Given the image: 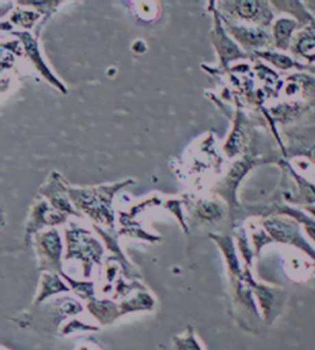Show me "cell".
Returning a JSON list of instances; mask_svg holds the SVG:
<instances>
[{
	"label": "cell",
	"instance_id": "6da1fadb",
	"mask_svg": "<svg viewBox=\"0 0 315 350\" xmlns=\"http://www.w3.org/2000/svg\"><path fill=\"white\" fill-rule=\"evenodd\" d=\"M293 29H294V23L291 20H281V21H279V24L276 26V37H277L279 46L288 42Z\"/></svg>",
	"mask_w": 315,
	"mask_h": 350
},
{
	"label": "cell",
	"instance_id": "7a4b0ae2",
	"mask_svg": "<svg viewBox=\"0 0 315 350\" xmlns=\"http://www.w3.org/2000/svg\"><path fill=\"white\" fill-rule=\"evenodd\" d=\"M293 211L292 214H293L294 217H297L298 220H299L301 223L303 224L304 228H305V231L308 232V235H310L315 241V219L308 217V215H305V214L301 213V211Z\"/></svg>",
	"mask_w": 315,
	"mask_h": 350
},
{
	"label": "cell",
	"instance_id": "3957f363",
	"mask_svg": "<svg viewBox=\"0 0 315 350\" xmlns=\"http://www.w3.org/2000/svg\"><path fill=\"white\" fill-rule=\"evenodd\" d=\"M257 10V4L256 3H242L239 6V12L242 14L244 16H251L254 15L255 12Z\"/></svg>",
	"mask_w": 315,
	"mask_h": 350
},
{
	"label": "cell",
	"instance_id": "277c9868",
	"mask_svg": "<svg viewBox=\"0 0 315 350\" xmlns=\"http://www.w3.org/2000/svg\"><path fill=\"white\" fill-rule=\"evenodd\" d=\"M307 211H310V214L315 217V206H307Z\"/></svg>",
	"mask_w": 315,
	"mask_h": 350
},
{
	"label": "cell",
	"instance_id": "5b68a950",
	"mask_svg": "<svg viewBox=\"0 0 315 350\" xmlns=\"http://www.w3.org/2000/svg\"><path fill=\"white\" fill-rule=\"evenodd\" d=\"M313 157H314V160H315V149H314V150H313Z\"/></svg>",
	"mask_w": 315,
	"mask_h": 350
}]
</instances>
